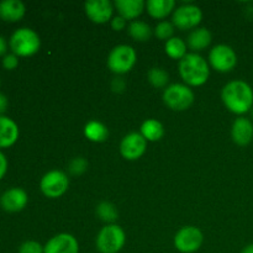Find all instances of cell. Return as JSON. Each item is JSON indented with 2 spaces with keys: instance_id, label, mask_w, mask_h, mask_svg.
<instances>
[{
  "instance_id": "cell-1",
  "label": "cell",
  "mask_w": 253,
  "mask_h": 253,
  "mask_svg": "<svg viewBox=\"0 0 253 253\" xmlns=\"http://www.w3.org/2000/svg\"><path fill=\"white\" fill-rule=\"evenodd\" d=\"M221 100L231 113L240 116L244 115L253 108L252 86L241 79L229 82L222 88Z\"/></svg>"
},
{
  "instance_id": "cell-2",
  "label": "cell",
  "mask_w": 253,
  "mask_h": 253,
  "mask_svg": "<svg viewBox=\"0 0 253 253\" xmlns=\"http://www.w3.org/2000/svg\"><path fill=\"white\" fill-rule=\"evenodd\" d=\"M179 74L188 86H200L209 79V64L195 52L187 53L179 61Z\"/></svg>"
},
{
  "instance_id": "cell-3",
  "label": "cell",
  "mask_w": 253,
  "mask_h": 253,
  "mask_svg": "<svg viewBox=\"0 0 253 253\" xmlns=\"http://www.w3.org/2000/svg\"><path fill=\"white\" fill-rule=\"evenodd\" d=\"M12 53L17 57H30L37 53L41 47V40L36 31L29 27H21L12 32L9 40Z\"/></svg>"
},
{
  "instance_id": "cell-4",
  "label": "cell",
  "mask_w": 253,
  "mask_h": 253,
  "mask_svg": "<svg viewBox=\"0 0 253 253\" xmlns=\"http://www.w3.org/2000/svg\"><path fill=\"white\" fill-rule=\"evenodd\" d=\"M125 231L119 225L110 224L104 226L96 236V250L100 253H119L125 246Z\"/></svg>"
},
{
  "instance_id": "cell-5",
  "label": "cell",
  "mask_w": 253,
  "mask_h": 253,
  "mask_svg": "<svg viewBox=\"0 0 253 253\" xmlns=\"http://www.w3.org/2000/svg\"><path fill=\"white\" fill-rule=\"evenodd\" d=\"M162 98L166 105L174 111L187 110L194 103V93L187 84H170L165 89Z\"/></svg>"
},
{
  "instance_id": "cell-6",
  "label": "cell",
  "mask_w": 253,
  "mask_h": 253,
  "mask_svg": "<svg viewBox=\"0 0 253 253\" xmlns=\"http://www.w3.org/2000/svg\"><path fill=\"white\" fill-rule=\"evenodd\" d=\"M136 61L137 54L133 47L128 44H119L109 53L108 67L115 74H125L135 67Z\"/></svg>"
},
{
  "instance_id": "cell-7",
  "label": "cell",
  "mask_w": 253,
  "mask_h": 253,
  "mask_svg": "<svg viewBox=\"0 0 253 253\" xmlns=\"http://www.w3.org/2000/svg\"><path fill=\"white\" fill-rule=\"evenodd\" d=\"M69 179L68 175L62 170H49L42 177L40 182V189L44 197L57 199L61 198L68 190Z\"/></svg>"
},
{
  "instance_id": "cell-8",
  "label": "cell",
  "mask_w": 253,
  "mask_h": 253,
  "mask_svg": "<svg viewBox=\"0 0 253 253\" xmlns=\"http://www.w3.org/2000/svg\"><path fill=\"white\" fill-rule=\"evenodd\" d=\"M203 12L199 6L194 4H184L174 9L172 16V24L177 29L192 30L197 29L198 25L202 22Z\"/></svg>"
},
{
  "instance_id": "cell-9",
  "label": "cell",
  "mask_w": 253,
  "mask_h": 253,
  "mask_svg": "<svg viewBox=\"0 0 253 253\" xmlns=\"http://www.w3.org/2000/svg\"><path fill=\"white\" fill-rule=\"evenodd\" d=\"M209 62L215 71L220 73H227L236 67V52L229 44H216L210 51Z\"/></svg>"
},
{
  "instance_id": "cell-10",
  "label": "cell",
  "mask_w": 253,
  "mask_h": 253,
  "mask_svg": "<svg viewBox=\"0 0 253 253\" xmlns=\"http://www.w3.org/2000/svg\"><path fill=\"white\" fill-rule=\"evenodd\" d=\"M203 232L195 226L182 227L174 236V247L182 253H194L202 247Z\"/></svg>"
},
{
  "instance_id": "cell-11",
  "label": "cell",
  "mask_w": 253,
  "mask_h": 253,
  "mask_svg": "<svg viewBox=\"0 0 253 253\" xmlns=\"http://www.w3.org/2000/svg\"><path fill=\"white\" fill-rule=\"evenodd\" d=\"M147 146L141 132H130L121 140L120 153L125 160L136 161L143 156Z\"/></svg>"
},
{
  "instance_id": "cell-12",
  "label": "cell",
  "mask_w": 253,
  "mask_h": 253,
  "mask_svg": "<svg viewBox=\"0 0 253 253\" xmlns=\"http://www.w3.org/2000/svg\"><path fill=\"white\" fill-rule=\"evenodd\" d=\"M84 10L89 20L95 24H105L113 17L114 5L109 0H89L84 4Z\"/></svg>"
},
{
  "instance_id": "cell-13",
  "label": "cell",
  "mask_w": 253,
  "mask_h": 253,
  "mask_svg": "<svg viewBox=\"0 0 253 253\" xmlns=\"http://www.w3.org/2000/svg\"><path fill=\"white\" fill-rule=\"evenodd\" d=\"M43 253H79V244L71 234H58L47 241Z\"/></svg>"
},
{
  "instance_id": "cell-14",
  "label": "cell",
  "mask_w": 253,
  "mask_h": 253,
  "mask_svg": "<svg viewBox=\"0 0 253 253\" xmlns=\"http://www.w3.org/2000/svg\"><path fill=\"white\" fill-rule=\"evenodd\" d=\"M29 202L27 193L22 188H10L0 198V205L7 212H19L25 209Z\"/></svg>"
},
{
  "instance_id": "cell-15",
  "label": "cell",
  "mask_w": 253,
  "mask_h": 253,
  "mask_svg": "<svg viewBox=\"0 0 253 253\" xmlns=\"http://www.w3.org/2000/svg\"><path fill=\"white\" fill-rule=\"evenodd\" d=\"M232 141L237 146H249L253 140V123L245 116H240L234 121L231 127Z\"/></svg>"
},
{
  "instance_id": "cell-16",
  "label": "cell",
  "mask_w": 253,
  "mask_h": 253,
  "mask_svg": "<svg viewBox=\"0 0 253 253\" xmlns=\"http://www.w3.org/2000/svg\"><path fill=\"white\" fill-rule=\"evenodd\" d=\"M19 138V126L9 116L0 115V148L11 147Z\"/></svg>"
},
{
  "instance_id": "cell-17",
  "label": "cell",
  "mask_w": 253,
  "mask_h": 253,
  "mask_svg": "<svg viewBox=\"0 0 253 253\" xmlns=\"http://www.w3.org/2000/svg\"><path fill=\"white\" fill-rule=\"evenodd\" d=\"M26 6L21 0H2L0 1V19L7 22L20 21L25 16Z\"/></svg>"
},
{
  "instance_id": "cell-18",
  "label": "cell",
  "mask_w": 253,
  "mask_h": 253,
  "mask_svg": "<svg viewBox=\"0 0 253 253\" xmlns=\"http://www.w3.org/2000/svg\"><path fill=\"white\" fill-rule=\"evenodd\" d=\"M114 6L118 9L121 17L135 21L146 9V2L143 0H116Z\"/></svg>"
},
{
  "instance_id": "cell-19",
  "label": "cell",
  "mask_w": 253,
  "mask_h": 253,
  "mask_svg": "<svg viewBox=\"0 0 253 253\" xmlns=\"http://www.w3.org/2000/svg\"><path fill=\"white\" fill-rule=\"evenodd\" d=\"M211 32L205 27H197L189 34L187 40V46L195 53L203 51L211 43Z\"/></svg>"
},
{
  "instance_id": "cell-20",
  "label": "cell",
  "mask_w": 253,
  "mask_h": 253,
  "mask_svg": "<svg viewBox=\"0 0 253 253\" xmlns=\"http://www.w3.org/2000/svg\"><path fill=\"white\" fill-rule=\"evenodd\" d=\"M175 1L174 0H148L146 2L147 12L157 20H163L168 16L172 11H174Z\"/></svg>"
},
{
  "instance_id": "cell-21",
  "label": "cell",
  "mask_w": 253,
  "mask_h": 253,
  "mask_svg": "<svg viewBox=\"0 0 253 253\" xmlns=\"http://www.w3.org/2000/svg\"><path fill=\"white\" fill-rule=\"evenodd\" d=\"M84 135L91 142H104L109 137V130L103 123L91 120L84 126Z\"/></svg>"
},
{
  "instance_id": "cell-22",
  "label": "cell",
  "mask_w": 253,
  "mask_h": 253,
  "mask_svg": "<svg viewBox=\"0 0 253 253\" xmlns=\"http://www.w3.org/2000/svg\"><path fill=\"white\" fill-rule=\"evenodd\" d=\"M141 135L145 137L146 141L156 142V141H160L163 137L165 127L156 119H148V120L143 121V124L141 125Z\"/></svg>"
},
{
  "instance_id": "cell-23",
  "label": "cell",
  "mask_w": 253,
  "mask_h": 253,
  "mask_svg": "<svg viewBox=\"0 0 253 253\" xmlns=\"http://www.w3.org/2000/svg\"><path fill=\"white\" fill-rule=\"evenodd\" d=\"M128 34L136 41L145 42L151 39L153 32L150 25L143 21H140V20H135V21H132L128 25Z\"/></svg>"
},
{
  "instance_id": "cell-24",
  "label": "cell",
  "mask_w": 253,
  "mask_h": 253,
  "mask_svg": "<svg viewBox=\"0 0 253 253\" xmlns=\"http://www.w3.org/2000/svg\"><path fill=\"white\" fill-rule=\"evenodd\" d=\"M166 53L173 59H182L187 54V43L179 37H172L166 42Z\"/></svg>"
},
{
  "instance_id": "cell-25",
  "label": "cell",
  "mask_w": 253,
  "mask_h": 253,
  "mask_svg": "<svg viewBox=\"0 0 253 253\" xmlns=\"http://www.w3.org/2000/svg\"><path fill=\"white\" fill-rule=\"evenodd\" d=\"M96 215L99 216V219L103 220L104 222H108V225H110L114 221H116L119 212L115 205L109 202H103L96 207Z\"/></svg>"
},
{
  "instance_id": "cell-26",
  "label": "cell",
  "mask_w": 253,
  "mask_h": 253,
  "mask_svg": "<svg viewBox=\"0 0 253 253\" xmlns=\"http://www.w3.org/2000/svg\"><path fill=\"white\" fill-rule=\"evenodd\" d=\"M148 82L152 84L155 88H167V84L169 82V74L160 67H153L147 73Z\"/></svg>"
},
{
  "instance_id": "cell-27",
  "label": "cell",
  "mask_w": 253,
  "mask_h": 253,
  "mask_svg": "<svg viewBox=\"0 0 253 253\" xmlns=\"http://www.w3.org/2000/svg\"><path fill=\"white\" fill-rule=\"evenodd\" d=\"M174 34V25L169 21H161L158 22L157 26L155 27V36L158 40H169Z\"/></svg>"
},
{
  "instance_id": "cell-28",
  "label": "cell",
  "mask_w": 253,
  "mask_h": 253,
  "mask_svg": "<svg viewBox=\"0 0 253 253\" xmlns=\"http://www.w3.org/2000/svg\"><path fill=\"white\" fill-rule=\"evenodd\" d=\"M86 168H88V162H86L85 158L83 157L73 158L68 165L69 172H71L73 175L83 174V173L86 170Z\"/></svg>"
},
{
  "instance_id": "cell-29",
  "label": "cell",
  "mask_w": 253,
  "mask_h": 253,
  "mask_svg": "<svg viewBox=\"0 0 253 253\" xmlns=\"http://www.w3.org/2000/svg\"><path fill=\"white\" fill-rule=\"evenodd\" d=\"M19 253H43V246L37 241H25L20 245Z\"/></svg>"
},
{
  "instance_id": "cell-30",
  "label": "cell",
  "mask_w": 253,
  "mask_h": 253,
  "mask_svg": "<svg viewBox=\"0 0 253 253\" xmlns=\"http://www.w3.org/2000/svg\"><path fill=\"white\" fill-rule=\"evenodd\" d=\"M1 64L6 71H14L19 66V57L14 53H6L2 57Z\"/></svg>"
},
{
  "instance_id": "cell-31",
  "label": "cell",
  "mask_w": 253,
  "mask_h": 253,
  "mask_svg": "<svg viewBox=\"0 0 253 253\" xmlns=\"http://www.w3.org/2000/svg\"><path fill=\"white\" fill-rule=\"evenodd\" d=\"M111 27L115 31H123L126 27V20L124 17H121L120 15H118V16L111 19Z\"/></svg>"
},
{
  "instance_id": "cell-32",
  "label": "cell",
  "mask_w": 253,
  "mask_h": 253,
  "mask_svg": "<svg viewBox=\"0 0 253 253\" xmlns=\"http://www.w3.org/2000/svg\"><path fill=\"white\" fill-rule=\"evenodd\" d=\"M6 170H7V160H6V156L0 151V180L4 178V175L6 174Z\"/></svg>"
},
{
  "instance_id": "cell-33",
  "label": "cell",
  "mask_w": 253,
  "mask_h": 253,
  "mask_svg": "<svg viewBox=\"0 0 253 253\" xmlns=\"http://www.w3.org/2000/svg\"><path fill=\"white\" fill-rule=\"evenodd\" d=\"M111 89H113L115 93H121V91L125 89V82L123 81V78H115L111 83Z\"/></svg>"
},
{
  "instance_id": "cell-34",
  "label": "cell",
  "mask_w": 253,
  "mask_h": 253,
  "mask_svg": "<svg viewBox=\"0 0 253 253\" xmlns=\"http://www.w3.org/2000/svg\"><path fill=\"white\" fill-rule=\"evenodd\" d=\"M7 105H9V101H7L6 95L0 93V115H4V113L7 109Z\"/></svg>"
},
{
  "instance_id": "cell-35",
  "label": "cell",
  "mask_w": 253,
  "mask_h": 253,
  "mask_svg": "<svg viewBox=\"0 0 253 253\" xmlns=\"http://www.w3.org/2000/svg\"><path fill=\"white\" fill-rule=\"evenodd\" d=\"M7 51V43L6 40L0 35V56H5Z\"/></svg>"
},
{
  "instance_id": "cell-36",
  "label": "cell",
  "mask_w": 253,
  "mask_h": 253,
  "mask_svg": "<svg viewBox=\"0 0 253 253\" xmlns=\"http://www.w3.org/2000/svg\"><path fill=\"white\" fill-rule=\"evenodd\" d=\"M241 253H253V244L247 245V246L242 250Z\"/></svg>"
},
{
  "instance_id": "cell-37",
  "label": "cell",
  "mask_w": 253,
  "mask_h": 253,
  "mask_svg": "<svg viewBox=\"0 0 253 253\" xmlns=\"http://www.w3.org/2000/svg\"><path fill=\"white\" fill-rule=\"evenodd\" d=\"M251 115H252V118H253V108L251 109Z\"/></svg>"
}]
</instances>
